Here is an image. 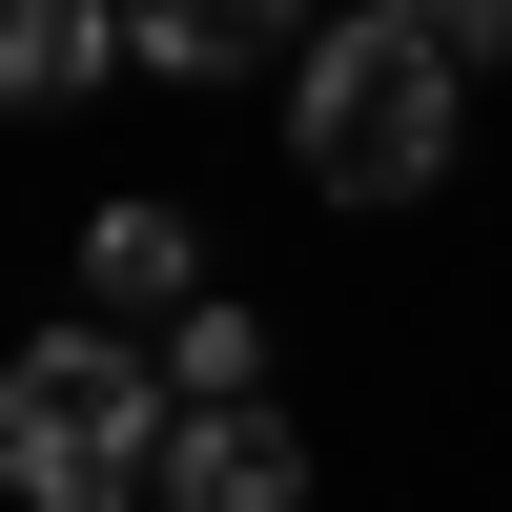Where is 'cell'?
Wrapping results in <instances>:
<instances>
[{
    "label": "cell",
    "mask_w": 512,
    "mask_h": 512,
    "mask_svg": "<svg viewBox=\"0 0 512 512\" xmlns=\"http://www.w3.org/2000/svg\"><path fill=\"white\" fill-rule=\"evenodd\" d=\"M164 431H185V390H164V349L103 328V308L0 369V492L21 512H164Z\"/></svg>",
    "instance_id": "cell-1"
},
{
    "label": "cell",
    "mask_w": 512,
    "mask_h": 512,
    "mask_svg": "<svg viewBox=\"0 0 512 512\" xmlns=\"http://www.w3.org/2000/svg\"><path fill=\"white\" fill-rule=\"evenodd\" d=\"M451 41H410V21H369V0H328L308 21V62H287V164H308L328 205H410V185H451Z\"/></svg>",
    "instance_id": "cell-2"
},
{
    "label": "cell",
    "mask_w": 512,
    "mask_h": 512,
    "mask_svg": "<svg viewBox=\"0 0 512 512\" xmlns=\"http://www.w3.org/2000/svg\"><path fill=\"white\" fill-rule=\"evenodd\" d=\"M164 512H308V431H287L267 390L185 410V431H164Z\"/></svg>",
    "instance_id": "cell-3"
},
{
    "label": "cell",
    "mask_w": 512,
    "mask_h": 512,
    "mask_svg": "<svg viewBox=\"0 0 512 512\" xmlns=\"http://www.w3.org/2000/svg\"><path fill=\"white\" fill-rule=\"evenodd\" d=\"M123 62H144V41H123V0H0V123H41V103H103Z\"/></svg>",
    "instance_id": "cell-4"
},
{
    "label": "cell",
    "mask_w": 512,
    "mask_h": 512,
    "mask_svg": "<svg viewBox=\"0 0 512 512\" xmlns=\"http://www.w3.org/2000/svg\"><path fill=\"white\" fill-rule=\"evenodd\" d=\"M308 21L328 0H123V41L164 82H267V62H308Z\"/></svg>",
    "instance_id": "cell-5"
},
{
    "label": "cell",
    "mask_w": 512,
    "mask_h": 512,
    "mask_svg": "<svg viewBox=\"0 0 512 512\" xmlns=\"http://www.w3.org/2000/svg\"><path fill=\"white\" fill-rule=\"evenodd\" d=\"M82 308L103 328H185L205 308V226L185 205H103V226H82Z\"/></svg>",
    "instance_id": "cell-6"
},
{
    "label": "cell",
    "mask_w": 512,
    "mask_h": 512,
    "mask_svg": "<svg viewBox=\"0 0 512 512\" xmlns=\"http://www.w3.org/2000/svg\"><path fill=\"white\" fill-rule=\"evenodd\" d=\"M144 349H164V390H185V410H246V390H267V308H226V287H205L185 328H144Z\"/></svg>",
    "instance_id": "cell-7"
},
{
    "label": "cell",
    "mask_w": 512,
    "mask_h": 512,
    "mask_svg": "<svg viewBox=\"0 0 512 512\" xmlns=\"http://www.w3.org/2000/svg\"><path fill=\"white\" fill-rule=\"evenodd\" d=\"M369 21H410V41H451V62H492V41H512V0H369Z\"/></svg>",
    "instance_id": "cell-8"
}]
</instances>
